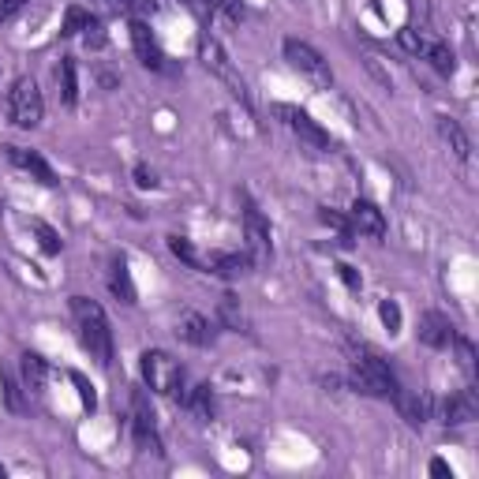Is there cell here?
<instances>
[{"instance_id":"1","label":"cell","mask_w":479,"mask_h":479,"mask_svg":"<svg viewBox=\"0 0 479 479\" xmlns=\"http://www.w3.org/2000/svg\"><path fill=\"white\" fill-rule=\"evenodd\" d=\"M71 318H75V334L83 352L98 367H112V330H109L105 311L87 296H71Z\"/></svg>"},{"instance_id":"2","label":"cell","mask_w":479,"mask_h":479,"mask_svg":"<svg viewBox=\"0 0 479 479\" xmlns=\"http://www.w3.org/2000/svg\"><path fill=\"white\" fill-rule=\"evenodd\" d=\"M143 378L154 393H165V397H176V401H184V367H180V359H173L169 352L162 348H150L143 352Z\"/></svg>"},{"instance_id":"3","label":"cell","mask_w":479,"mask_h":479,"mask_svg":"<svg viewBox=\"0 0 479 479\" xmlns=\"http://www.w3.org/2000/svg\"><path fill=\"white\" fill-rule=\"evenodd\" d=\"M8 116H12V124L30 132L42 124V116H46V101H42V90H37L34 79H16L12 90H8Z\"/></svg>"},{"instance_id":"4","label":"cell","mask_w":479,"mask_h":479,"mask_svg":"<svg viewBox=\"0 0 479 479\" xmlns=\"http://www.w3.org/2000/svg\"><path fill=\"white\" fill-rule=\"evenodd\" d=\"M352 386L359 393H371V397H393L397 393V378L393 371L382 364L375 352H359L352 359Z\"/></svg>"},{"instance_id":"5","label":"cell","mask_w":479,"mask_h":479,"mask_svg":"<svg viewBox=\"0 0 479 479\" xmlns=\"http://www.w3.org/2000/svg\"><path fill=\"white\" fill-rule=\"evenodd\" d=\"M285 60H289L296 71L311 75L318 87H326L330 79H334V71H330V64L323 60V53H318L314 46H307V42H300V37H285Z\"/></svg>"},{"instance_id":"6","label":"cell","mask_w":479,"mask_h":479,"mask_svg":"<svg viewBox=\"0 0 479 479\" xmlns=\"http://www.w3.org/2000/svg\"><path fill=\"white\" fill-rule=\"evenodd\" d=\"M198 57H203V64H207V71H214L221 83L240 98V101H248V90H244V79L236 75V68H232V60H229V53L214 42V37H203L198 42Z\"/></svg>"},{"instance_id":"7","label":"cell","mask_w":479,"mask_h":479,"mask_svg":"<svg viewBox=\"0 0 479 479\" xmlns=\"http://www.w3.org/2000/svg\"><path fill=\"white\" fill-rule=\"evenodd\" d=\"M277 116L285 120V128L293 132V135H300L303 143H311L314 150H326L330 146V132H323L311 120V112H303V109H296V105H277Z\"/></svg>"},{"instance_id":"8","label":"cell","mask_w":479,"mask_h":479,"mask_svg":"<svg viewBox=\"0 0 479 479\" xmlns=\"http://www.w3.org/2000/svg\"><path fill=\"white\" fill-rule=\"evenodd\" d=\"M348 232L352 236H371V240H382L386 236V218L375 203L367 198H356L352 210H348Z\"/></svg>"},{"instance_id":"9","label":"cell","mask_w":479,"mask_h":479,"mask_svg":"<svg viewBox=\"0 0 479 479\" xmlns=\"http://www.w3.org/2000/svg\"><path fill=\"white\" fill-rule=\"evenodd\" d=\"M5 154H8V162L16 165V169H23V173H30L37 184H46V187H57V173H53V165L46 162L37 150H23V146H5Z\"/></svg>"},{"instance_id":"10","label":"cell","mask_w":479,"mask_h":479,"mask_svg":"<svg viewBox=\"0 0 479 479\" xmlns=\"http://www.w3.org/2000/svg\"><path fill=\"white\" fill-rule=\"evenodd\" d=\"M244 236H248L251 259H255V262H266L270 251H273V244H270V225H266V218H262L255 207L244 210Z\"/></svg>"},{"instance_id":"11","label":"cell","mask_w":479,"mask_h":479,"mask_svg":"<svg viewBox=\"0 0 479 479\" xmlns=\"http://www.w3.org/2000/svg\"><path fill=\"white\" fill-rule=\"evenodd\" d=\"M132 46H135V53H139V60L146 68H154V71L165 68V53H162V46H157V37L150 34L146 19H132Z\"/></svg>"},{"instance_id":"12","label":"cell","mask_w":479,"mask_h":479,"mask_svg":"<svg viewBox=\"0 0 479 479\" xmlns=\"http://www.w3.org/2000/svg\"><path fill=\"white\" fill-rule=\"evenodd\" d=\"M453 337H457V334H453V323H450L446 314L427 311V314L420 318V341H423V345H431V348H446Z\"/></svg>"},{"instance_id":"13","label":"cell","mask_w":479,"mask_h":479,"mask_svg":"<svg viewBox=\"0 0 479 479\" xmlns=\"http://www.w3.org/2000/svg\"><path fill=\"white\" fill-rule=\"evenodd\" d=\"M176 334L187 341V345H198V348H207L214 341V330H210V318H203L198 311H187L180 323H176Z\"/></svg>"},{"instance_id":"14","label":"cell","mask_w":479,"mask_h":479,"mask_svg":"<svg viewBox=\"0 0 479 479\" xmlns=\"http://www.w3.org/2000/svg\"><path fill=\"white\" fill-rule=\"evenodd\" d=\"M109 289L120 303H135V285H132V273H128V259L116 255L109 262Z\"/></svg>"},{"instance_id":"15","label":"cell","mask_w":479,"mask_h":479,"mask_svg":"<svg viewBox=\"0 0 479 479\" xmlns=\"http://www.w3.org/2000/svg\"><path fill=\"white\" fill-rule=\"evenodd\" d=\"M251 266H255L251 255H236V251H218L207 259V270H214L221 277H244V273H251Z\"/></svg>"},{"instance_id":"16","label":"cell","mask_w":479,"mask_h":479,"mask_svg":"<svg viewBox=\"0 0 479 479\" xmlns=\"http://www.w3.org/2000/svg\"><path fill=\"white\" fill-rule=\"evenodd\" d=\"M393 401H397V412L405 416L409 427H423V423H427V412H431V401H427V397H420V393H401V389H397Z\"/></svg>"},{"instance_id":"17","label":"cell","mask_w":479,"mask_h":479,"mask_svg":"<svg viewBox=\"0 0 479 479\" xmlns=\"http://www.w3.org/2000/svg\"><path fill=\"white\" fill-rule=\"evenodd\" d=\"M438 135L446 139V146L461 157V162H468V154H472V143H468V135H464V128L457 124V120H450V116H438Z\"/></svg>"},{"instance_id":"18","label":"cell","mask_w":479,"mask_h":479,"mask_svg":"<svg viewBox=\"0 0 479 479\" xmlns=\"http://www.w3.org/2000/svg\"><path fill=\"white\" fill-rule=\"evenodd\" d=\"M442 420L446 423H472L475 420V401H472V393H453L450 401L442 405Z\"/></svg>"},{"instance_id":"19","label":"cell","mask_w":479,"mask_h":479,"mask_svg":"<svg viewBox=\"0 0 479 479\" xmlns=\"http://www.w3.org/2000/svg\"><path fill=\"white\" fill-rule=\"evenodd\" d=\"M46 375H49L46 359H42V356H34V352H27V356H23V382H27V389L42 393V389H46Z\"/></svg>"},{"instance_id":"20","label":"cell","mask_w":479,"mask_h":479,"mask_svg":"<svg viewBox=\"0 0 479 479\" xmlns=\"http://www.w3.org/2000/svg\"><path fill=\"white\" fill-rule=\"evenodd\" d=\"M423 57L431 60L434 71H442V75H453V68H457V57H453V49L446 42H427Z\"/></svg>"},{"instance_id":"21","label":"cell","mask_w":479,"mask_h":479,"mask_svg":"<svg viewBox=\"0 0 479 479\" xmlns=\"http://www.w3.org/2000/svg\"><path fill=\"white\" fill-rule=\"evenodd\" d=\"M57 79H60V101H64V105H75V98H79V83H75V60H71V57L60 60Z\"/></svg>"},{"instance_id":"22","label":"cell","mask_w":479,"mask_h":479,"mask_svg":"<svg viewBox=\"0 0 479 479\" xmlns=\"http://www.w3.org/2000/svg\"><path fill=\"white\" fill-rule=\"evenodd\" d=\"M169 251H173L176 259H184L187 266H195V270H207V259H198L195 248L187 244V240H180V236H169Z\"/></svg>"},{"instance_id":"23","label":"cell","mask_w":479,"mask_h":479,"mask_svg":"<svg viewBox=\"0 0 479 479\" xmlns=\"http://www.w3.org/2000/svg\"><path fill=\"white\" fill-rule=\"evenodd\" d=\"M90 12H83V8H68V16H64V34L68 37H75V34H83L87 27H90Z\"/></svg>"},{"instance_id":"24","label":"cell","mask_w":479,"mask_h":479,"mask_svg":"<svg viewBox=\"0 0 479 479\" xmlns=\"http://www.w3.org/2000/svg\"><path fill=\"white\" fill-rule=\"evenodd\" d=\"M378 318H382V326H386L389 334L401 330V307H397L393 300H382V303H378Z\"/></svg>"},{"instance_id":"25","label":"cell","mask_w":479,"mask_h":479,"mask_svg":"<svg viewBox=\"0 0 479 479\" xmlns=\"http://www.w3.org/2000/svg\"><path fill=\"white\" fill-rule=\"evenodd\" d=\"M34 232H37V240H42V251H46V255H57V251H60V236H57L46 221H34Z\"/></svg>"},{"instance_id":"26","label":"cell","mask_w":479,"mask_h":479,"mask_svg":"<svg viewBox=\"0 0 479 479\" xmlns=\"http://www.w3.org/2000/svg\"><path fill=\"white\" fill-rule=\"evenodd\" d=\"M203 5H207L210 12L229 16V19H240V16H244V0H203Z\"/></svg>"},{"instance_id":"27","label":"cell","mask_w":479,"mask_h":479,"mask_svg":"<svg viewBox=\"0 0 479 479\" xmlns=\"http://www.w3.org/2000/svg\"><path fill=\"white\" fill-rule=\"evenodd\" d=\"M401 46H405L409 53H416V57H423V49H427V37H423L420 30H412V27H405V30H401Z\"/></svg>"},{"instance_id":"28","label":"cell","mask_w":479,"mask_h":479,"mask_svg":"<svg viewBox=\"0 0 479 479\" xmlns=\"http://www.w3.org/2000/svg\"><path fill=\"white\" fill-rule=\"evenodd\" d=\"M71 382L79 386V397H83V405H87V409H98V397H94V386H90V382H87L83 375H79V371L71 375Z\"/></svg>"},{"instance_id":"29","label":"cell","mask_w":479,"mask_h":479,"mask_svg":"<svg viewBox=\"0 0 479 479\" xmlns=\"http://www.w3.org/2000/svg\"><path fill=\"white\" fill-rule=\"evenodd\" d=\"M198 416H210V386H198L195 389V397H191V401H187Z\"/></svg>"},{"instance_id":"30","label":"cell","mask_w":479,"mask_h":479,"mask_svg":"<svg viewBox=\"0 0 479 479\" xmlns=\"http://www.w3.org/2000/svg\"><path fill=\"white\" fill-rule=\"evenodd\" d=\"M120 5H124L128 12H135L139 19H143V16H154V12H157V0H120Z\"/></svg>"},{"instance_id":"31","label":"cell","mask_w":479,"mask_h":479,"mask_svg":"<svg viewBox=\"0 0 479 479\" xmlns=\"http://www.w3.org/2000/svg\"><path fill=\"white\" fill-rule=\"evenodd\" d=\"M318 218H323V225H330V229H337V232H341L345 240L352 236V232H348V218H341V214H334V210H323V214H318Z\"/></svg>"},{"instance_id":"32","label":"cell","mask_w":479,"mask_h":479,"mask_svg":"<svg viewBox=\"0 0 479 479\" xmlns=\"http://www.w3.org/2000/svg\"><path fill=\"white\" fill-rule=\"evenodd\" d=\"M341 270V277H345V285L352 289V293H359V285H364V282H359V273L352 270V266H337Z\"/></svg>"},{"instance_id":"33","label":"cell","mask_w":479,"mask_h":479,"mask_svg":"<svg viewBox=\"0 0 479 479\" xmlns=\"http://www.w3.org/2000/svg\"><path fill=\"white\" fill-rule=\"evenodd\" d=\"M135 184H139V187H154L157 180H154V173H150L146 165H139V169H135Z\"/></svg>"},{"instance_id":"34","label":"cell","mask_w":479,"mask_h":479,"mask_svg":"<svg viewBox=\"0 0 479 479\" xmlns=\"http://www.w3.org/2000/svg\"><path fill=\"white\" fill-rule=\"evenodd\" d=\"M431 472H434V475H453V468H450L446 461H431Z\"/></svg>"},{"instance_id":"35","label":"cell","mask_w":479,"mask_h":479,"mask_svg":"<svg viewBox=\"0 0 479 479\" xmlns=\"http://www.w3.org/2000/svg\"><path fill=\"white\" fill-rule=\"evenodd\" d=\"M0 479H5V464H0Z\"/></svg>"}]
</instances>
